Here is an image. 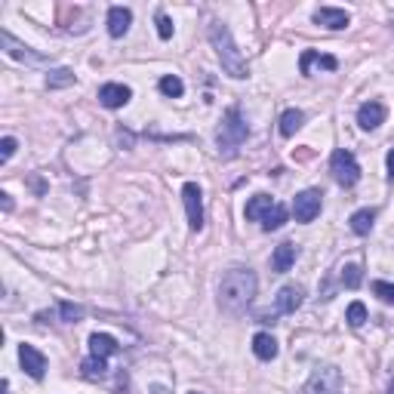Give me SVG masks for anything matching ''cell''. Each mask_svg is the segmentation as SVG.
<instances>
[{
  "mask_svg": "<svg viewBox=\"0 0 394 394\" xmlns=\"http://www.w3.org/2000/svg\"><path fill=\"white\" fill-rule=\"evenodd\" d=\"M256 287H259V281L250 268H231L219 283V308L231 318H241L256 299Z\"/></svg>",
  "mask_w": 394,
  "mask_h": 394,
  "instance_id": "6da1fadb",
  "label": "cell"
},
{
  "mask_svg": "<svg viewBox=\"0 0 394 394\" xmlns=\"http://www.w3.org/2000/svg\"><path fill=\"white\" fill-rule=\"evenodd\" d=\"M210 44H213L216 56H219V62H222V71L228 74V77H234V81H243V77L250 74V68H246V59L241 56V49H238V44H234L228 25L213 22L210 25Z\"/></svg>",
  "mask_w": 394,
  "mask_h": 394,
  "instance_id": "7a4b0ae2",
  "label": "cell"
},
{
  "mask_svg": "<svg viewBox=\"0 0 394 394\" xmlns=\"http://www.w3.org/2000/svg\"><path fill=\"white\" fill-rule=\"evenodd\" d=\"M243 142H246V123H243L238 108H231V111L225 114L222 126H219V151L222 154H234Z\"/></svg>",
  "mask_w": 394,
  "mask_h": 394,
  "instance_id": "3957f363",
  "label": "cell"
},
{
  "mask_svg": "<svg viewBox=\"0 0 394 394\" xmlns=\"http://www.w3.org/2000/svg\"><path fill=\"white\" fill-rule=\"evenodd\" d=\"M330 173H333V179H336L342 188H351V185H358V179H360V166H358V161H354V154L345 151V148L333 151Z\"/></svg>",
  "mask_w": 394,
  "mask_h": 394,
  "instance_id": "277c9868",
  "label": "cell"
},
{
  "mask_svg": "<svg viewBox=\"0 0 394 394\" xmlns=\"http://www.w3.org/2000/svg\"><path fill=\"white\" fill-rule=\"evenodd\" d=\"M302 394H342V373L339 367H318L305 382Z\"/></svg>",
  "mask_w": 394,
  "mask_h": 394,
  "instance_id": "5b68a950",
  "label": "cell"
},
{
  "mask_svg": "<svg viewBox=\"0 0 394 394\" xmlns=\"http://www.w3.org/2000/svg\"><path fill=\"white\" fill-rule=\"evenodd\" d=\"M320 203H323V194L318 188H308V191L296 194V201H293L296 222H314L318 213H320Z\"/></svg>",
  "mask_w": 394,
  "mask_h": 394,
  "instance_id": "8992f818",
  "label": "cell"
},
{
  "mask_svg": "<svg viewBox=\"0 0 394 394\" xmlns=\"http://www.w3.org/2000/svg\"><path fill=\"white\" fill-rule=\"evenodd\" d=\"M182 201H185V213H188V225L191 231L203 228V201H201V188L194 182H188L182 188Z\"/></svg>",
  "mask_w": 394,
  "mask_h": 394,
  "instance_id": "52a82bcc",
  "label": "cell"
},
{
  "mask_svg": "<svg viewBox=\"0 0 394 394\" xmlns=\"http://www.w3.org/2000/svg\"><path fill=\"white\" fill-rule=\"evenodd\" d=\"M19 360H22V370H25L31 379H44V373H46V358L34 348V345H22V348H19Z\"/></svg>",
  "mask_w": 394,
  "mask_h": 394,
  "instance_id": "ba28073f",
  "label": "cell"
},
{
  "mask_svg": "<svg viewBox=\"0 0 394 394\" xmlns=\"http://www.w3.org/2000/svg\"><path fill=\"white\" fill-rule=\"evenodd\" d=\"M314 22L330 28V31H342V28H348L351 16L345 13V9H336V6H320V9H314Z\"/></svg>",
  "mask_w": 394,
  "mask_h": 394,
  "instance_id": "9c48e42d",
  "label": "cell"
},
{
  "mask_svg": "<svg viewBox=\"0 0 394 394\" xmlns=\"http://www.w3.org/2000/svg\"><path fill=\"white\" fill-rule=\"evenodd\" d=\"M130 98H133V90L126 84H105L102 90H98V102L105 108H123Z\"/></svg>",
  "mask_w": 394,
  "mask_h": 394,
  "instance_id": "30bf717a",
  "label": "cell"
},
{
  "mask_svg": "<svg viewBox=\"0 0 394 394\" xmlns=\"http://www.w3.org/2000/svg\"><path fill=\"white\" fill-rule=\"evenodd\" d=\"M0 41H4V46H6V56H13V59H22V62H31V65H41V62H46V59L41 56V53H31L28 46H22L16 41L9 31H0Z\"/></svg>",
  "mask_w": 394,
  "mask_h": 394,
  "instance_id": "8fae6325",
  "label": "cell"
},
{
  "mask_svg": "<svg viewBox=\"0 0 394 394\" xmlns=\"http://www.w3.org/2000/svg\"><path fill=\"white\" fill-rule=\"evenodd\" d=\"M385 121V105L382 102H363L358 108V123L360 130H376V126Z\"/></svg>",
  "mask_w": 394,
  "mask_h": 394,
  "instance_id": "7c38bea8",
  "label": "cell"
},
{
  "mask_svg": "<svg viewBox=\"0 0 394 394\" xmlns=\"http://www.w3.org/2000/svg\"><path fill=\"white\" fill-rule=\"evenodd\" d=\"M133 25V13L126 6H111L108 9V34L111 37H123L126 31H130Z\"/></svg>",
  "mask_w": 394,
  "mask_h": 394,
  "instance_id": "4fadbf2b",
  "label": "cell"
},
{
  "mask_svg": "<svg viewBox=\"0 0 394 394\" xmlns=\"http://www.w3.org/2000/svg\"><path fill=\"white\" fill-rule=\"evenodd\" d=\"M302 299H305V290L296 287V283H287V287H281V293H278V311L293 314L302 305Z\"/></svg>",
  "mask_w": 394,
  "mask_h": 394,
  "instance_id": "5bb4252c",
  "label": "cell"
},
{
  "mask_svg": "<svg viewBox=\"0 0 394 394\" xmlns=\"http://www.w3.org/2000/svg\"><path fill=\"white\" fill-rule=\"evenodd\" d=\"M296 256H299V250H296V243H281L278 250H274V256H271V268L278 271V274H287L290 268H293V262H296Z\"/></svg>",
  "mask_w": 394,
  "mask_h": 394,
  "instance_id": "9a60e30c",
  "label": "cell"
},
{
  "mask_svg": "<svg viewBox=\"0 0 394 394\" xmlns=\"http://www.w3.org/2000/svg\"><path fill=\"white\" fill-rule=\"evenodd\" d=\"M117 348H121V345H117L114 336H108V333H93L90 336V354L93 358H111Z\"/></svg>",
  "mask_w": 394,
  "mask_h": 394,
  "instance_id": "2e32d148",
  "label": "cell"
},
{
  "mask_svg": "<svg viewBox=\"0 0 394 394\" xmlns=\"http://www.w3.org/2000/svg\"><path fill=\"white\" fill-rule=\"evenodd\" d=\"M253 351L259 360H274L278 358V342H274V336H268V333H256L253 336Z\"/></svg>",
  "mask_w": 394,
  "mask_h": 394,
  "instance_id": "e0dca14e",
  "label": "cell"
},
{
  "mask_svg": "<svg viewBox=\"0 0 394 394\" xmlns=\"http://www.w3.org/2000/svg\"><path fill=\"white\" fill-rule=\"evenodd\" d=\"M271 206H274V201H271L268 194H256L253 201L246 203V210H243V213H246V219H250V222H262L265 216L271 213Z\"/></svg>",
  "mask_w": 394,
  "mask_h": 394,
  "instance_id": "ac0fdd59",
  "label": "cell"
},
{
  "mask_svg": "<svg viewBox=\"0 0 394 394\" xmlns=\"http://www.w3.org/2000/svg\"><path fill=\"white\" fill-rule=\"evenodd\" d=\"M311 65H320V68H327V71H336L339 62L333 56H320V53H302L299 59V71L302 74H311Z\"/></svg>",
  "mask_w": 394,
  "mask_h": 394,
  "instance_id": "d6986e66",
  "label": "cell"
},
{
  "mask_svg": "<svg viewBox=\"0 0 394 394\" xmlns=\"http://www.w3.org/2000/svg\"><path fill=\"white\" fill-rule=\"evenodd\" d=\"M373 222H376V210H370V206H367V210H358L351 216V231L363 238V234L373 231Z\"/></svg>",
  "mask_w": 394,
  "mask_h": 394,
  "instance_id": "ffe728a7",
  "label": "cell"
},
{
  "mask_svg": "<svg viewBox=\"0 0 394 394\" xmlns=\"http://www.w3.org/2000/svg\"><path fill=\"white\" fill-rule=\"evenodd\" d=\"M302 123H305V114L299 111V108H290V111L281 114V133L283 136H296L302 130Z\"/></svg>",
  "mask_w": 394,
  "mask_h": 394,
  "instance_id": "44dd1931",
  "label": "cell"
},
{
  "mask_svg": "<svg viewBox=\"0 0 394 394\" xmlns=\"http://www.w3.org/2000/svg\"><path fill=\"white\" fill-rule=\"evenodd\" d=\"M74 84V71L71 68H56V71L46 74V86L49 90H62V86H71Z\"/></svg>",
  "mask_w": 394,
  "mask_h": 394,
  "instance_id": "7402d4cb",
  "label": "cell"
},
{
  "mask_svg": "<svg viewBox=\"0 0 394 394\" xmlns=\"http://www.w3.org/2000/svg\"><path fill=\"white\" fill-rule=\"evenodd\" d=\"M283 222H287V206L274 203L271 213L262 219V228H265V231H278V228H283Z\"/></svg>",
  "mask_w": 394,
  "mask_h": 394,
  "instance_id": "603a6c76",
  "label": "cell"
},
{
  "mask_svg": "<svg viewBox=\"0 0 394 394\" xmlns=\"http://www.w3.org/2000/svg\"><path fill=\"white\" fill-rule=\"evenodd\" d=\"M81 370H84V376H86V379H102L105 373H108V367H105V358H93V354H90V358H86V360L81 363Z\"/></svg>",
  "mask_w": 394,
  "mask_h": 394,
  "instance_id": "cb8c5ba5",
  "label": "cell"
},
{
  "mask_svg": "<svg viewBox=\"0 0 394 394\" xmlns=\"http://www.w3.org/2000/svg\"><path fill=\"white\" fill-rule=\"evenodd\" d=\"M157 86H161V93H163V96H170V98H179V96L185 93V84H182L176 74L161 77V84H157Z\"/></svg>",
  "mask_w": 394,
  "mask_h": 394,
  "instance_id": "d4e9b609",
  "label": "cell"
},
{
  "mask_svg": "<svg viewBox=\"0 0 394 394\" xmlns=\"http://www.w3.org/2000/svg\"><path fill=\"white\" fill-rule=\"evenodd\" d=\"M360 271H363L360 265H345V268H342V283H345V287H348V290H358L360 281H363Z\"/></svg>",
  "mask_w": 394,
  "mask_h": 394,
  "instance_id": "484cf974",
  "label": "cell"
},
{
  "mask_svg": "<svg viewBox=\"0 0 394 394\" xmlns=\"http://www.w3.org/2000/svg\"><path fill=\"white\" fill-rule=\"evenodd\" d=\"M345 320H348L351 327H363V320H367V308H363V302H351L348 311H345Z\"/></svg>",
  "mask_w": 394,
  "mask_h": 394,
  "instance_id": "4316f807",
  "label": "cell"
},
{
  "mask_svg": "<svg viewBox=\"0 0 394 394\" xmlns=\"http://www.w3.org/2000/svg\"><path fill=\"white\" fill-rule=\"evenodd\" d=\"M59 314H62L65 323H77L84 318V308H81V305H71V302H62V305H59Z\"/></svg>",
  "mask_w": 394,
  "mask_h": 394,
  "instance_id": "83f0119b",
  "label": "cell"
},
{
  "mask_svg": "<svg viewBox=\"0 0 394 394\" xmlns=\"http://www.w3.org/2000/svg\"><path fill=\"white\" fill-rule=\"evenodd\" d=\"M373 293L379 296L382 302H388V305H394V283H385V281H376L373 283Z\"/></svg>",
  "mask_w": 394,
  "mask_h": 394,
  "instance_id": "f1b7e54d",
  "label": "cell"
},
{
  "mask_svg": "<svg viewBox=\"0 0 394 394\" xmlns=\"http://www.w3.org/2000/svg\"><path fill=\"white\" fill-rule=\"evenodd\" d=\"M16 148H19V142L13 136H4V142H0V161H9V157L16 154Z\"/></svg>",
  "mask_w": 394,
  "mask_h": 394,
  "instance_id": "f546056e",
  "label": "cell"
},
{
  "mask_svg": "<svg viewBox=\"0 0 394 394\" xmlns=\"http://www.w3.org/2000/svg\"><path fill=\"white\" fill-rule=\"evenodd\" d=\"M157 34H161L163 41H170V37H173V22H170V16H157Z\"/></svg>",
  "mask_w": 394,
  "mask_h": 394,
  "instance_id": "4dcf8cb0",
  "label": "cell"
},
{
  "mask_svg": "<svg viewBox=\"0 0 394 394\" xmlns=\"http://www.w3.org/2000/svg\"><path fill=\"white\" fill-rule=\"evenodd\" d=\"M0 203H4V213L13 210V197H9V194H0Z\"/></svg>",
  "mask_w": 394,
  "mask_h": 394,
  "instance_id": "1f68e13d",
  "label": "cell"
},
{
  "mask_svg": "<svg viewBox=\"0 0 394 394\" xmlns=\"http://www.w3.org/2000/svg\"><path fill=\"white\" fill-rule=\"evenodd\" d=\"M388 176H391V179H394V148H391V151H388Z\"/></svg>",
  "mask_w": 394,
  "mask_h": 394,
  "instance_id": "d6a6232c",
  "label": "cell"
},
{
  "mask_svg": "<svg viewBox=\"0 0 394 394\" xmlns=\"http://www.w3.org/2000/svg\"><path fill=\"white\" fill-rule=\"evenodd\" d=\"M4 394H9V385H6V382H4Z\"/></svg>",
  "mask_w": 394,
  "mask_h": 394,
  "instance_id": "836d02e7",
  "label": "cell"
},
{
  "mask_svg": "<svg viewBox=\"0 0 394 394\" xmlns=\"http://www.w3.org/2000/svg\"><path fill=\"white\" fill-rule=\"evenodd\" d=\"M388 394H394V382H391V385H388Z\"/></svg>",
  "mask_w": 394,
  "mask_h": 394,
  "instance_id": "e575fe53",
  "label": "cell"
},
{
  "mask_svg": "<svg viewBox=\"0 0 394 394\" xmlns=\"http://www.w3.org/2000/svg\"><path fill=\"white\" fill-rule=\"evenodd\" d=\"M191 394H201V391H191Z\"/></svg>",
  "mask_w": 394,
  "mask_h": 394,
  "instance_id": "d590c367",
  "label": "cell"
}]
</instances>
